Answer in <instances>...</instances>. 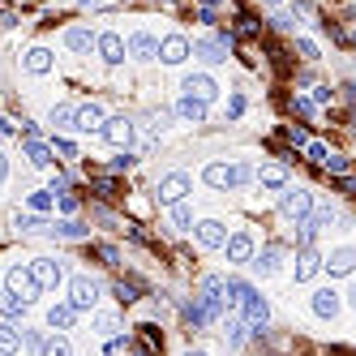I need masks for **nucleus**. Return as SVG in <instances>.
<instances>
[{"mask_svg": "<svg viewBox=\"0 0 356 356\" xmlns=\"http://www.w3.org/2000/svg\"><path fill=\"white\" fill-rule=\"evenodd\" d=\"M206 185L210 189H232L236 185V168H228V164H206Z\"/></svg>", "mask_w": 356, "mask_h": 356, "instance_id": "nucleus-15", "label": "nucleus"}, {"mask_svg": "<svg viewBox=\"0 0 356 356\" xmlns=\"http://www.w3.org/2000/svg\"><path fill=\"white\" fill-rule=\"evenodd\" d=\"M189 189H193V185H189L185 172H168L164 181H159V193H155V198H159V206H181Z\"/></svg>", "mask_w": 356, "mask_h": 356, "instance_id": "nucleus-2", "label": "nucleus"}, {"mask_svg": "<svg viewBox=\"0 0 356 356\" xmlns=\"http://www.w3.org/2000/svg\"><path fill=\"white\" fill-rule=\"evenodd\" d=\"M64 43H69L73 52H90V47H99V35H90V30L73 26V30H64Z\"/></svg>", "mask_w": 356, "mask_h": 356, "instance_id": "nucleus-21", "label": "nucleus"}, {"mask_svg": "<svg viewBox=\"0 0 356 356\" xmlns=\"http://www.w3.org/2000/svg\"><path fill=\"white\" fill-rule=\"evenodd\" d=\"M47 120H52L56 129H73V125H77V107H73V103H56Z\"/></svg>", "mask_w": 356, "mask_h": 356, "instance_id": "nucleus-27", "label": "nucleus"}, {"mask_svg": "<svg viewBox=\"0 0 356 356\" xmlns=\"http://www.w3.org/2000/svg\"><path fill=\"white\" fill-rule=\"evenodd\" d=\"M125 52H129V47H125V39H120V35H112V30H107V35H99V56H103L107 64H120V60H125Z\"/></svg>", "mask_w": 356, "mask_h": 356, "instance_id": "nucleus-17", "label": "nucleus"}, {"mask_svg": "<svg viewBox=\"0 0 356 356\" xmlns=\"http://www.w3.org/2000/svg\"><path fill=\"white\" fill-rule=\"evenodd\" d=\"M257 181H262L266 189H283L288 185V168L283 164H266L262 172H257Z\"/></svg>", "mask_w": 356, "mask_h": 356, "instance_id": "nucleus-24", "label": "nucleus"}, {"mask_svg": "<svg viewBox=\"0 0 356 356\" xmlns=\"http://www.w3.org/2000/svg\"><path fill=\"white\" fill-rule=\"evenodd\" d=\"M228 262H253V236L249 232H236V236H228Z\"/></svg>", "mask_w": 356, "mask_h": 356, "instance_id": "nucleus-13", "label": "nucleus"}, {"mask_svg": "<svg viewBox=\"0 0 356 356\" xmlns=\"http://www.w3.org/2000/svg\"><path fill=\"white\" fill-rule=\"evenodd\" d=\"M266 5H283V0H266Z\"/></svg>", "mask_w": 356, "mask_h": 356, "instance_id": "nucleus-56", "label": "nucleus"}, {"mask_svg": "<svg viewBox=\"0 0 356 356\" xmlns=\"http://www.w3.org/2000/svg\"><path fill=\"white\" fill-rule=\"evenodd\" d=\"M240 309H245V327H253V331H262L266 322H270V305H266L262 296H257V292H249Z\"/></svg>", "mask_w": 356, "mask_h": 356, "instance_id": "nucleus-8", "label": "nucleus"}, {"mask_svg": "<svg viewBox=\"0 0 356 356\" xmlns=\"http://www.w3.org/2000/svg\"><path fill=\"white\" fill-rule=\"evenodd\" d=\"M352 309H356V288H352Z\"/></svg>", "mask_w": 356, "mask_h": 356, "instance_id": "nucleus-55", "label": "nucleus"}, {"mask_svg": "<svg viewBox=\"0 0 356 356\" xmlns=\"http://www.w3.org/2000/svg\"><path fill=\"white\" fill-rule=\"evenodd\" d=\"M73 296H69V305L77 314L82 309H94V305H99V279H90V275H73Z\"/></svg>", "mask_w": 356, "mask_h": 356, "instance_id": "nucleus-3", "label": "nucleus"}, {"mask_svg": "<svg viewBox=\"0 0 356 356\" xmlns=\"http://www.w3.org/2000/svg\"><path fill=\"white\" fill-rule=\"evenodd\" d=\"M112 292H116V301H120V305H129V301H138L142 283H138V279H116V283H112Z\"/></svg>", "mask_w": 356, "mask_h": 356, "instance_id": "nucleus-29", "label": "nucleus"}, {"mask_svg": "<svg viewBox=\"0 0 356 356\" xmlns=\"http://www.w3.org/2000/svg\"><path fill=\"white\" fill-rule=\"evenodd\" d=\"M18 348H22V335L13 327H0V356H13Z\"/></svg>", "mask_w": 356, "mask_h": 356, "instance_id": "nucleus-31", "label": "nucleus"}, {"mask_svg": "<svg viewBox=\"0 0 356 356\" xmlns=\"http://www.w3.org/2000/svg\"><path fill=\"white\" fill-rule=\"evenodd\" d=\"M129 164H134V155H129V151H120L116 159H112V172H125Z\"/></svg>", "mask_w": 356, "mask_h": 356, "instance_id": "nucleus-47", "label": "nucleus"}, {"mask_svg": "<svg viewBox=\"0 0 356 356\" xmlns=\"http://www.w3.org/2000/svg\"><path fill=\"white\" fill-rule=\"evenodd\" d=\"M120 5H129V0H120Z\"/></svg>", "mask_w": 356, "mask_h": 356, "instance_id": "nucleus-59", "label": "nucleus"}, {"mask_svg": "<svg viewBox=\"0 0 356 356\" xmlns=\"http://www.w3.org/2000/svg\"><path fill=\"white\" fill-rule=\"evenodd\" d=\"M305 155H309V164H322V168H327V159H331V151L322 147V142H309V147H305Z\"/></svg>", "mask_w": 356, "mask_h": 356, "instance_id": "nucleus-36", "label": "nucleus"}, {"mask_svg": "<svg viewBox=\"0 0 356 356\" xmlns=\"http://www.w3.org/2000/svg\"><path fill=\"white\" fill-rule=\"evenodd\" d=\"M189 356H202V352H189Z\"/></svg>", "mask_w": 356, "mask_h": 356, "instance_id": "nucleus-58", "label": "nucleus"}, {"mask_svg": "<svg viewBox=\"0 0 356 356\" xmlns=\"http://www.w3.org/2000/svg\"><path fill=\"white\" fill-rule=\"evenodd\" d=\"M172 223H176V232H193V206L189 202L172 206Z\"/></svg>", "mask_w": 356, "mask_h": 356, "instance_id": "nucleus-30", "label": "nucleus"}, {"mask_svg": "<svg viewBox=\"0 0 356 356\" xmlns=\"http://www.w3.org/2000/svg\"><path fill=\"white\" fill-rule=\"evenodd\" d=\"M240 112H245V99H240V94H232V99H228V116L236 120V116H240Z\"/></svg>", "mask_w": 356, "mask_h": 356, "instance_id": "nucleus-49", "label": "nucleus"}, {"mask_svg": "<svg viewBox=\"0 0 356 356\" xmlns=\"http://www.w3.org/2000/svg\"><path fill=\"white\" fill-rule=\"evenodd\" d=\"M327 270H331V279H339V275H352L356 270V249H335L331 257H327Z\"/></svg>", "mask_w": 356, "mask_h": 356, "instance_id": "nucleus-14", "label": "nucleus"}, {"mask_svg": "<svg viewBox=\"0 0 356 356\" xmlns=\"http://www.w3.org/2000/svg\"><path fill=\"white\" fill-rule=\"evenodd\" d=\"M5 172H9V168H5V155H0V181H5Z\"/></svg>", "mask_w": 356, "mask_h": 356, "instance_id": "nucleus-54", "label": "nucleus"}, {"mask_svg": "<svg viewBox=\"0 0 356 356\" xmlns=\"http://www.w3.org/2000/svg\"><path fill=\"white\" fill-rule=\"evenodd\" d=\"M56 236H64V240H86L90 232H86V223H77V219H64V223H56L52 228Z\"/></svg>", "mask_w": 356, "mask_h": 356, "instance_id": "nucleus-28", "label": "nucleus"}, {"mask_svg": "<svg viewBox=\"0 0 356 356\" xmlns=\"http://www.w3.org/2000/svg\"><path fill=\"white\" fill-rule=\"evenodd\" d=\"M56 202H60L64 215H73V210H77V198H73V193H56Z\"/></svg>", "mask_w": 356, "mask_h": 356, "instance_id": "nucleus-44", "label": "nucleus"}, {"mask_svg": "<svg viewBox=\"0 0 356 356\" xmlns=\"http://www.w3.org/2000/svg\"><path fill=\"white\" fill-rule=\"evenodd\" d=\"M228 52H232V35H215V39H198V43H193V56H202L210 64L228 60Z\"/></svg>", "mask_w": 356, "mask_h": 356, "instance_id": "nucleus-5", "label": "nucleus"}, {"mask_svg": "<svg viewBox=\"0 0 356 356\" xmlns=\"http://www.w3.org/2000/svg\"><path fill=\"white\" fill-rule=\"evenodd\" d=\"M99 257H103V262H107V266H120V253H116V249H112V245H99Z\"/></svg>", "mask_w": 356, "mask_h": 356, "instance_id": "nucleus-46", "label": "nucleus"}, {"mask_svg": "<svg viewBox=\"0 0 356 356\" xmlns=\"http://www.w3.org/2000/svg\"><path fill=\"white\" fill-rule=\"evenodd\" d=\"M5 288H9V296H18V301H26V305L43 292V288H39V279L30 275V266H13V270L5 275Z\"/></svg>", "mask_w": 356, "mask_h": 356, "instance_id": "nucleus-1", "label": "nucleus"}, {"mask_svg": "<svg viewBox=\"0 0 356 356\" xmlns=\"http://www.w3.org/2000/svg\"><path fill=\"white\" fill-rule=\"evenodd\" d=\"M279 257H283V245H266L262 253L253 257V270L257 275H275V270H279Z\"/></svg>", "mask_w": 356, "mask_h": 356, "instance_id": "nucleus-19", "label": "nucleus"}, {"mask_svg": "<svg viewBox=\"0 0 356 356\" xmlns=\"http://www.w3.org/2000/svg\"><path fill=\"white\" fill-rule=\"evenodd\" d=\"M52 155H56V151L47 147V142H39V138H35V142H26V159H30L35 168H47V164H52Z\"/></svg>", "mask_w": 356, "mask_h": 356, "instance_id": "nucleus-25", "label": "nucleus"}, {"mask_svg": "<svg viewBox=\"0 0 356 356\" xmlns=\"http://www.w3.org/2000/svg\"><path fill=\"white\" fill-rule=\"evenodd\" d=\"M52 151H56L60 159H77V147H73L69 138H56V142H52Z\"/></svg>", "mask_w": 356, "mask_h": 356, "instance_id": "nucleus-39", "label": "nucleus"}, {"mask_svg": "<svg viewBox=\"0 0 356 356\" xmlns=\"http://www.w3.org/2000/svg\"><path fill=\"white\" fill-rule=\"evenodd\" d=\"M296 52H301L305 60H318V43H314V39H296Z\"/></svg>", "mask_w": 356, "mask_h": 356, "instance_id": "nucleus-43", "label": "nucleus"}, {"mask_svg": "<svg viewBox=\"0 0 356 356\" xmlns=\"http://www.w3.org/2000/svg\"><path fill=\"white\" fill-rule=\"evenodd\" d=\"M322 266H327V262H322L314 249H301V253H296V283H309Z\"/></svg>", "mask_w": 356, "mask_h": 356, "instance_id": "nucleus-16", "label": "nucleus"}, {"mask_svg": "<svg viewBox=\"0 0 356 356\" xmlns=\"http://www.w3.org/2000/svg\"><path fill=\"white\" fill-rule=\"evenodd\" d=\"M26 69L30 73H47L52 69V52H47V47H30L26 52Z\"/></svg>", "mask_w": 356, "mask_h": 356, "instance_id": "nucleus-26", "label": "nucleus"}, {"mask_svg": "<svg viewBox=\"0 0 356 356\" xmlns=\"http://www.w3.org/2000/svg\"><path fill=\"white\" fill-rule=\"evenodd\" d=\"M331 94H335L331 86H314V103H331Z\"/></svg>", "mask_w": 356, "mask_h": 356, "instance_id": "nucleus-51", "label": "nucleus"}, {"mask_svg": "<svg viewBox=\"0 0 356 356\" xmlns=\"http://www.w3.org/2000/svg\"><path fill=\"white\" fill-rule=\"evenodd\" d=\"M223 335H228V344H232V348H240V344H245V322L228 318V331H223Z\"/></svg>", "mask_w": 356, "mask_h": 356, "instance_id": "nucleus-35", "label": "nucleus"}, {"mask_svg": "<svg viewBox=\"0 0 356 356\" xmlns=\"http://www.w3.org/2000/svg\"><path fill=\"white\" fill-rule=\"evenodd\" d=\"M176 112H181L185 120H193V125H202V120H206V103H202V99H189V94H181Z\"/></svg>", "mask_w": 356, "mask_h": 356, "instance_id": "nucleus-23", "label": "nucleus"}, {"mask_svg": "<svg viewBox=\"0 0 356 356\" xmlns=\"http://www.w3.org/2000/svg\"><path fill=\"white\" fill-rule=\"evenodd\" d=\"M279 210L288 219H296V223H305L314 215V193H305V189H288L283 198H279Z\"/></svg>", "mask_w": 356, "mask_h": 356, "instance_id": "nucleus-4", "label": "nucleus"}, {"mask_svg": "<svg viewBox=\"0 0 356 356\" xmlns=\"http://www.w3.org/2000/svg\"><path fill=\"white\" fill-rule=\"evenodd\" d=\"M314 314H318V318H335V314H339V292H335V288L314 292Z\"/></svg>", "mask_w": 356, "mask_h": 356, "instance_id": "nucleus-20", "label": "nucleus"}, {"mask_svg": "<svg viewBox=\"0 0 356 356\" xmlns=\"http://www.w3.org/2000/svg\"><path fill=\"white\" fill-rule=\"evenodd\" d=\"M103 138H107V147L129 151V147H134V120H125V116H112V120L103 125Z\"/></svg>", "mask_w": 356, "mask_h": 356, "instance_id": "nucleus-6", "label": "nucleus"}, {"mask_svg": "<svg viewBox=\"0 0 356 356\" xmlns=\"http://www.w3.org/2000/svg\"><path fill=\"white\" fill-rule=\"evenodd\" d=\"M77 5H82V9H94V5H99V0H77Z\"/></svg>", "mask_w": 356, "mask_h": 356, "instance_id": "nucleus-53", "label": "nucleus"}, {"mask_svg": "<svg viewBox=\"0 0 356 356\" xmlns=\"http://www.w3.org/2000/svg\"><path fill=\"white\" fill-rule=\"evenodd\" d=\"M30 210H35V215H47V210H52V193H47V189L30 193Z\"/></svg>", "mask_w": 356, "mask_h": 356, "instance_id": "nucleus-34", "label": "nucleus"}, {"mask_svg": "<svg viewBox=\"0 0 356 356\" xmlns=\"http://www.w3.org/2000/svg\"><path fill=\"white\" fill-rule=\"evenodd\" d=\"M236 30H240V35H245V39H249V35H257V26H253V18H236Z\"/></svg>", "mask_w": 356, "mask_h": 356, "instance_id": "nucleus-48", "label": "nucleus"}, {"mask_svg": "<svg viewBox=\"0 0 356 356\" xmlns=\"http://www.w3.org/2000/svg\"><path fill=\"white\" fill-rule=\"evenodd\" d=\"M155 5H168V0H155Z\"/></svg>", "mask_w": 356, "mask_h": 356, "instance_id": "nucleus-57", "label": "nucleus"}, {"mask_svg": "<svg viewBox=\"0 0 356 356\" xmlns=\"http://www.w3.org/2000/svg\"><path fill=\"white\" fill-rule=\"evenodd\" d=\"M189 52H193V47H189L185 35H168L164 43H159V60H164V64H181V60H189Z\"/></svg>", "mask_w": 356, "mask_h": 356, "instance_id": "nucleus-9", "label": "nucleus"}, {"mask_svg": "<svg viewBox=\"0 0 356 356\" xmlns=\"http://www.w3.org/2000/svg\"><path fill=\"white\" fill-rule=\"evenodd\" d=\"M348 168H352V159H344V155H331L327 159V172H335V176H344Z\"/></svg>", "mask_w": 356, "mask_h": 356, "instance_id": "nucleus-41", "label": "nucleus"}, {"mask_svg": "<svg viewBox=\"0 0 356 356\" xmlns=\"http://www.w3.org/2000/svg\"><path fill=\"white\" fill-rule=\"evenodd\" d=\"M193 232H198V240H202L206 249H223V245H228V228H223L219 219H202Z\"/></svg>", "mask_w": 356, "mask_h": 356, "instance_id": "nucleus-11", "label": "nucleus"}, {"mask_svg": "<svg viewBox=\"0 0 356 356\" xmlns=\"http://www.w3.org/2000/svg\"><path fill=\"white\" fill-rule=\"evenodd\" d=\"M292 112L296 116H314V99H292Z\"/></svg>", "mask_w": 356, "mask_h": 356, "instance_id": "nucleus-45", "label": "nucleus"}, {"mask_svg": "<svg viewBox=\"0 0 356 356\" xmlns=\"http://www.w3.org/2000/svg\"><path fill=\"white\" fill-rule=\"evenodd\" d=\"M185 94H189V99L210 103V99L219 94V86H215V77H206V73H189V77H185Z\"/></svg>", "mask_w": 356, "mask_h": 356, "instance_id": "nucleus-10", "label": "nucleus"}, {"mask_svg": "<svg viewBox=\"0 0 356 356\" xmlns=\"http://www.w3.org/2000/svg\"><path fill=\"white\" fill-rule=\"evenodd\" d=\"M94 327H99V335H116V318H112V314H99V322H94Z\"/></svg>", "mask_w": 356, "mask_h": 356, "instance_id": "nucleus-42", "label": "nucleus"}, {"mask_svg": "<svg viewBox=\"0 0 356 356\" xmlns=\"http://www.w3.org/2000/svg\"><path fill=\"white\" fill-rule=\"evenodd\" d=\"M198 5H202V9H215V5H223V0H198Z\"/></svg>", "mask_w": 356, "mask_h": 356, "instance_id": "nucleus-52", "label": "nucleus"}, {"mask_svg": "<svg viewBox=\"0 0 356 356\" xmlns=\"http://www.w3.org/2000/svg\"><path fill=\"white\" fill-rule=\"evenodd\" d=\"M253 292V288L245 279H228V305H245V296Z\"/></svg>", "mask_w": 356, "mask_h": 356, "instance_id": "nucleus-32", "label": "nucleus"}, {"mask_svg": "<svg viewBox=\"0 0 356 356\" xmlns=\"http://www.w3.org/2000/svg\"><path fill=\"white\" fill-rule=\"evenodd\" d=\"M43 356H73V348H69V339H64V335H56V339H47Z\"/></svg>", "mask_w": 356, "mask_h": 356, "instance_id": "nucleus-33", "label": "nucleus"}, {"mask_svg": "<svg viewBox=\"0 0 356 356\" xmlns=\"http://www.w3.org/2000/svg\"><path fill=\"white\" fill-rule=\"evenodd\" d=\"M309 219L318 223V228H331V223H335V210H331V206H318V210H314Z\"/></svg>", "mask_w": 356, "mask_h": 356, "instance_id": "nucleus-40", "label": "nucleus"}, {"mask_svg": "<svg viewBox=\"0 0 356 356\" xmlns=\"http://www.w3.org/2000/svg\"><path fill=\"white\" fill-rule=\"evenodd\" d=\"M73 322H77V309H73V305H52V309H47V327L69 331Z\"/></svg>", "mask_w": 356, "mask_h": 356, "instance_id": "nucleus-22", "label": "nucleus"}, {"mask_svg": "<svg viewBox=\"0 0 356 356\" xmlns=\"http://www.w3.org/2000/svg\"><path fill=\"white\" fill-rule=\"evenodd\" d=\"M103 107L99 103H82V107H77V125L73 129H82V134H103Z\"/></svg>", "mask_w": 356, "mask_h": 356, "instance_id": "nucleus-12", "label": "nucleus"}, {"mask_svg": "<svg viewBox=\"0 0 356 356\" xmlns=\"http://www.w3.org/2000/svg\"><path fill=\"white\" fill-rule=\"evenodd\" d=\"M30 275L39 279V288H56L64 279V266L56 262V257H35V262H30Z\"/></svg>", "mask_w": 356, "mask_h": 356, "instance_id": "nucleus-7", "label": "nucleus"}, {"mask_svg": "<svg viewBox=\"0 0 356 356\" xmlns=\"http://www.w3.org/2000/svg\"><path fill=\"white\" fill-rule=\"evenodd\" d=\"M129 56L134 60H155L159 56V39L155 35H134L129 39Z\"/></svg>", "mask_w": 356, "mask_h": 356, "instance_id": "nucleus-18", "label": "nucleus"}, {"mask_svg": "<svg viewBox=\"0 0 356 356\" xmlns=\"http://www.w3.org/2000/svg\"><path fill=\"white\" fill-rule=\"evenodd\" d=\"M283 138L292 142V147H309V134H305L301 125H288V129H283Z\"/></svg>", "mask_w": 356, "mask_h": 356, "instance_id": "nucleus-37", "label": "nucleus"}, {"mask_svg": "<svg viewBox=\"0 0 356 356\" xmlns=\"http://www.w3.org/2000/svg\"><path fill=\"white\" fill-rule=\"evenodd\" d=\"M18 228H22V232H43L47 223H43L39 215H18Z\"/></svg>", "mask_w": 356, "mask_h": 356, "instance_id": "nucleus-38", "label": "nucleus"}, {"mask_svg": "<svg viewBox=\"0 0 356 356\" xmlns=\"http://www.w3.org/2000/svg\"><path fill=\"white\" fill-rule=\"evenodd\" d=\"M245 181H253V168L249 164H236V185H245Z\"/></svg>", "mask_w": 356, "mask_h": 356, "instance_id": "nucleus-50", "label": "nucleus"}]
</instances>
